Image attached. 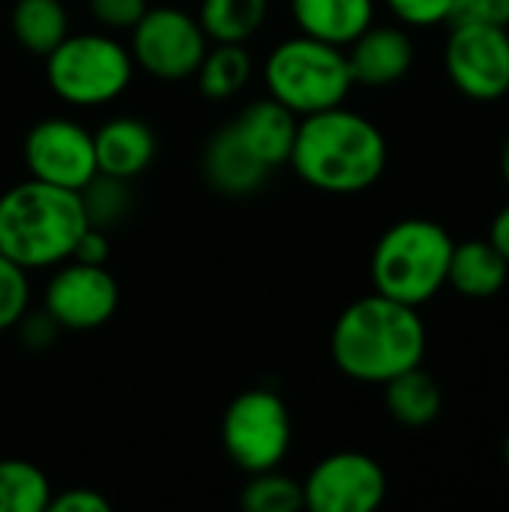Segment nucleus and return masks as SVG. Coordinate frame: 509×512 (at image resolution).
I'll list each match as a JSON object with an SVG mask.
<instances>
[{
  "instance_id": "1",
  "label": "nucleus",
  "mask_w": 509,
  "mask_h": 512,
  "mask_svg": "<svg viewBox=\"0 0 509 512\" xmlns=\"http://www.w3.org/2000/svg\"><path fill=\"white\" fill-rule=\"evenodd\" d=\"M330 354L342 375L360 384H387L423 363L426 324L414 306L375 291L336 318Z\"/></svg>"
},
{
  "instance_id": "2",
  "label": "nucleus",
  "mask_w": 509,
  "mask_h": 512,
  "mask_svg": "<svg viewBox=\"0 0 509 512\" xmlns=\"http://www.w3.org/2000/svg\"><path fill=\"white\" fill-rule=\"evenodd\" d=\"M288 162L303 183L333 195H354L381 180L387 141L372 120L336 105L297 123Z\"/></svg>"
},
{
  "instance_id": "3",
  "label": "nucleus",
  "mask_w": 509,
  "mask_h": 512,
  "mask_svg": "<svg viewBox=\"0 0 509 512\" xmlns=\"http://www.w3.org/2000/svg\"><path fill=\"white\" fill-rule=\"evenodd\" d=\"M87 228L81 198L42 180H24L0 195V255L24 270L57 267Z\"/></svg>"
},
{
  "instance_id": "4",
  "label": "nucleus",
  "mask_w": 509,
  "mask_h": 512,
  "mask_svg": "<svg viewBox=\"0 0 509 512\" xmlns=\"http://www.w3.org/2000/svg\"><path fill=\"white\" fill-rule=\"evenodd\" d=\"M453 246L447 228L432 219H402L390 225L372 252L375 291L420 309L447 285Z\"/></svg>"
},
{
  "instance_id": "5",
  "label": "nucleus",
  "mask_w": 509,
  "mask_h": 512,
  "mask_svg": "<svg viewBox=\"0 0 509 512\" xmlns=\"http://www.w3.org/2000/svg\"><path fill=\"white\" fill-rule=\"evenodd\" d=\"M264 81L270 96L297 117L342 105L354 87L348 54L339 45L312 39L306 33L285 39L270 51Z\"/></svg>"
},
{
  "instance_id": "6",
  "label": "nucleus",
  "mask_w": 509,
  "mask_h": 512,
  "mask_svg": "<svg viewBox=\"0 0 509 512\" xmlns=\"http://www.w3.org/2000/svg\"><path fill=\"white\" fill-rule=\"evenodd\" d=\"M135 63L129 48L105 33L66 36L45 54L48 87L69 105H105L117 99L132 81Z\"/></svg>"
},
{
  "instance_id": "7",
  "label": "nucleus",
  "mask_w": 509,
  "mask_h": 512,
  "mask_svg": "<svg viewBox=\"0 0 509 512\" xmlns=\"http://www.w3.org/2000/svg\"><path fill=\"white\" fill-rule=\"evenodd\" d=\"M291 435L288 405L264 387L240 393L222 417V447L246 474L279 468L291 450Z\"/></svg>"
},
{
  "instance_id": "8",
  "label": "nucleus",
  "mask_w": 509,
  "mask_h": 512,
  "mask_svg": "<svg viewBox=\"0 0 509 512\" xmlns=\"http://www.w3.org/2000/svg\"><path fill=\"white\" fill-rule=\"evenodd\" d=\"M132 63L159 81L192 78L207 54V33L177 6H153L132 27Z\"/></svg>"
},
{
  "instance_id": "9",
  "label": "nucleus",
  "mask_w": 509,
  "mask_h": 512,
  "mask_svg": "<svg viewBox=\"0 0 509 512\" xmlns=\"http://www.w3.org/2000/svg\"><path fill=\"white\" fill-rule=\"evenodd\" d=\"M444 66L450 81L471 99L492 102L509 93V33L492 24H456Z\"/></svg>"
},
{
  "instance_id": "10",
  "label": "nucleus",
  "mask_w": 509,
  "mask_h": 512,
  "mask_svg": "<svg viewBox=\"0 0 509 512\" xmlns=\"http://www.w3.org/2000/svg\"><path fill=\"white\" fill-rule=\"evenodd\" d=\"M306 510L372 512L387 498V474L366 453H333L303 480Z\"/></svg>"
},
{
  "instance_id": "11",
  "label": "nucleus",
  "mask_w": 509,
  "mask_h": 512,
  "mask_svg": "<svg viewBox=\"0 0 509 512\" xmlns=\"http://www.w3.org/2000/svg\"><path fill=\"white\" fill-rule=\"evenodd\" d=\"M24 162L33 180L78 192L99 168L93 132L69 117H45L24 138Z\"/></svg>"
},
{
  "instance_id": "12",
  "label": "nucleus",
  "mask_w": 509,
  "mask_h": 512,
  "mask_svg": "<svg viewBox=\"0 0 509 512\" xmlns=\"http://www.w3.org/2000/svg\"><path fill=\"white\" fill-rule=\"evenodd\" d=\"M120 288L105 264H63L45 285V312L60 330H96L117 312Z\"/></svg>"
},
{
  "instance_id": "13",
  "label": "nucleus",
  "mask_w": 509,
  "mask_h": 512,
  "mask_svg": "<svg viewBox=\"0 0 509 512\" xmlns=\"http://www.w3.org/2000/svg\"><path fill=\"white\" fill-rule=\"evenodd\" d=\"M201 171L210 189L231 195V198H243V195L258 192L267 183L273 168H267L252 153V147L243 141V135L237 132L231 120L207 138L204 153H201Z\"/></svg>"
},
{
  "instance_id": "14",
  "label": "nucleus",
  "mask_w": 509,
  "mask_h": 512,
  "mask_svg": "<svg viewBox=\"0 0 509 512\" xmlns=\"http://www.w3.org/2000/svg\"><path fill=\"white\" fill-rule=\"evenodd\" d=\"M414 63V42L402 27L369 24L348 51V66L354 84L387 87L408 75Z\"/></svg>"
},
{
  "instance_id": "15",
  "label": "nucleus",
  "mask_w": 509,
  "mask_h": 512,
  "mask_svg": "<svg viewBox=\"0 0 509 512\" xmlns=\"http://www.w3.org/2000/svg\"><path fill=\"white\" fill-rule=\"evenodd\" d=\"M93 150H96V168L102 174L135 180L156 159V135L150 123L123 114L105 120L93 132Z\"/></svg>"
},
{
  "instance_id": "16",
  "label": "nucleus",
  "mask_w": 509,
  "mask_h": 512,
  "mask_svg": "<svg viewBox=\"0 0 509 512\" xmlns=\"http://www.w3.org/2000/svg\"><path fill=\"white\" fill-rule=\"evenodd\" d=\"M297 123H300V117L291 108H285L282 102H276L273 96L255 99L234 120L243 141L252 147V153L267 168H279V165H285L291 159V147H294V138H297Z\"/></svg>"
},
{
  "instance_id": "17",
  "label": "nucleus",
  "mask_w": 509,
  "mask_h": 512,
  "mask_svg": "<svg viewBox=\"0 0 509 512\" xmlns=\"http://www.w3.org/2000/svg\"><path fill=\"white\" fill-rule=\"evenodd\" d=\"M300 33L330 42L351 45L375 18L372 0H291Z\"/></svg>"
},
{
  "instance_id": "18",
  "label": "nucleus",
  "mask_w": 509,
  "mask_h": 512,
  "mask_svg": "<svg viewBox=\"0 0 509 512\" xmlns=\"http://www.w3.org/2000/svg\"><path fill=\"white\" fill-rule=\"evenodd\" d=\"M509 276V261L489 243V240H468L456 243L450 255L447 282L471 300L495 297Z\"/></svg>"
},
{
  "instance_id": "19",
  "label": "nucleus",
  "mask_w": 509,
  "mask_h": 512,
  "mask_svg": "<svg viewBox=\"0 0 509 512\" xmlns=\"http://www.w3.org/2000/svg\"><path fill=\"white\" fill-rule=\"evenodd\" d=\"M384 402L396 423L408 429H423L438 420L444 408V393L429 372L414 366L384 384Z\"/></svg>"
},
{
  "instance_id": "20",
  "label": "nucleus",
  "mask_w": 509,
  "mask_h": 512,
  "mask_svg": "<svg viewBox=\"0 0 509 512\" xmlns=\"http://www.w3.org/2000/svg\"><path fill=\"white\" fill-rule=\"evenodd\" d=\"M12 36L30 54H51L69 36V15L60 0H15Z\"/></svg>"
},
{
  "instance_id": "21",
  "label": "nucleus",
  "mask_w": 509,
  "mask_h": 512,
  "mask_svg": "<svg viewBox=\"0 0 509 512\" xmlns=\"http://www.w3.org/2000/svg\"><path fill=\"white\" fill-rule=\"evenodd\" d=\"M198 87L207 99L225 102L237 96L252 78V57L240 42H216L198 66Z\"/></svg>"
},
{
  "instance_id": "22",
  "label": "nucleus",
  "mask_w": 509,
  "mask_h": 512,
  "mask_svg": "<svg viewBox=\"0 0 509 512\" xmlns=\"http://www.w3.org/2000/svg\"><path fill=\"white\" fill-rule=\"evenodd\" d=\"M270 0H201L198 24L213 42H246L252 39L264 18Z\"/></svg>"
},
{
  "instance_id": "23",
  "label": "nucleus",
  "mask_w": 509,
  "mask_h": 512,
  "mask_svg": "<svg viewBox=\"0 0 509 512\" xmlns=\"http://www.w3.org/2000/svg\"><path fill=\"white\" fill-rule=\"evenodd\" d=\"M51 501V483L42 468L24 459H0V512H42Z\"/></svg>"
},
{
  "instance_id": "24",
  "label": "nucleus",
  "mask_w": 509,
  "mask_h": 512,
  "mask_svg": "<svg viewBox=\"0 0 509 512\" xmlns=\"http://www.w3.org/2000/svg\"><path fill=\"white\" fill-rule=\"evenodd\" d=\"M78 198H81V210H84L87 225L99 228V231L117 228L132 210L129 180H120V177H111V174H102V171H96L78 189Z\"/></svg>"
},
{
  "instance_id": "25",
  "label": "nucleus",
  "mask_w": 509,
  "mask_h": 512,
  "mask_svg": "<svg viewBox=\"0 0 509 512\" xmlns=\"http://www.w3.org/2000/svg\"><path fill=\"white\" fill-rule=\"evenodd\" d=\"M240 507L249 512H300L306 507L303 483L276 468L249 474V483L240 492Z\"/></svg>"
},
{
  "instance_id": "26",
  "label": "nucleus",
  "mask_w": 509,
  "mask_h": 512,
  "mask_svg": "<svg viewBox=\"0 0 509 512\" xmlns=\"http://www.w3.org/2000/svg\"><path fill=\"white\" fill-rule=\"evenodd\" d=\"M30 306L27 270L0 255V333L12 330Z\"/></svg>"
},
{
  "instance_id": "27",
  "label": "nucleus",
  "mask_w": 509,
  "mask_h": 512,
  "mask_svg": "<svg viewBox=\"0 0 509 512\" xmlns=\"http://www.w3.org/2000/svg\"><path fill=\"white\" fill-rule=\"evenodd\" d=\"M447 24L450 27L456 24L509 27V0H453Z\"/></svg>"
},
{
  "instance_id": "28",
  "label": "nucleus",
  "mask_w": 509,
  "mask_h": 512,
  "mask_svg": "<svg viewBox=\"0 0 509 512\" xmlns=\"http://www.w3.org/2000/svg\"><path fill=\"white\" fill-rule=\"evenodd\" d=\"M90 15L108 30H132L150 9L147 0H87Z\"/></svg>"
},
{
  "instance_id": "29",
  "label": "nucleus",
  "mask_w": 509,
  "mask_h": 512,
  "mask_svg": "<svg viewBox=\"0 0 509 512\" xmlns=\"http://www.w3.org/2000/svg\"><path fill=\"white\" fill-rule=\"evenodd\" d=\"M393 15L411 27H432L450 18L453 0H387Z\"/></svg>"
},
{
  "instance_id": "30",
  "label": "nucleus",
  "mask_w": 509,
  "mask_h": 512,
  "mask_svg": "<svg viewBox=\"0 0 509 512\" xmlns=\"http://www.w3.org/2000/svg\"><path fill=\"white\" fill-rule=\"evenodd\" d=\"M12 330H18L24 348H30V351H45L48 345H54V339H57V333H60V324L42 309V312H24L21 321H18Z\"/></svg>"
},
{
  "instance_id": "31",
  "label": "nucleus",
  "mask_w": 509,
  "mask_h": 512,
  "mask_svg": "<svg viewBox=\"0 0 509 512\" xmlns=\"http://www.w3.org/2000/svg\"><path fill=\"white\" fill-rule=\"evenodd\" d=\"M48 510L54 512H108L111 504L96 489H66L60 495H51Z\"/></svg>"
},
{
  "instance_id": "32",
  "label": "nucleus",
  "mask_w": 509,
  "mask_h": 512,
  "mask_svg": "<svg viewBox=\"0 0 509 512\" xmlns=\"http://www.w3.org/2000/svg\"><path fill=\"white\" fill-rule=\"evenodd\" d=\"M72 261H81V264H105L108 261V231H99V228H84L75 249H72Z\"/></svg>"
},
{
  "instance_id": "33",
  "label": "nucleus",
  "mask_w": 509,
  "mask_h": 512,
  "mask_svg": "<svg viewBox=\"0 0 509 512\" xmlns=\"http://www.w3.org/2000/svg\"><path fill=\"white\" fill-rule=\"evenodd\" d=\"M489 243L504 255L509 261V204L492 219V228H489Z\"/></svg>"
},
{
  "instance_id": "34",
  "label": "nucleus",
  "mask_w": 509,
  "mask_h": 512,
  "mask_svg": "<svg viewBox=\"0 0 509 512\" xmlns=\"http://www.w3.org/2000/svg\"><path fill=\"white\" fill-rule=\"evenodd\" d=\"M501 168H504V177H507L509 183V135L507 141H504V153H501Z\"/></svg>"
},
{
  "instance_id": "35",
  "label": "nucleus",
  "mask_w": 509,
  "mask_h": 512,
  "mask_svg": "<svg viewBox=\"0 0 509 512\" xmlns=\"http://www.w3.org/2000/svg\"><path fill=\"white\" fill-rule=\"evenodd\" d=\"M504 459H507V465H509V435H507V444H504Z\"/></svg>"
}]
</instances>
